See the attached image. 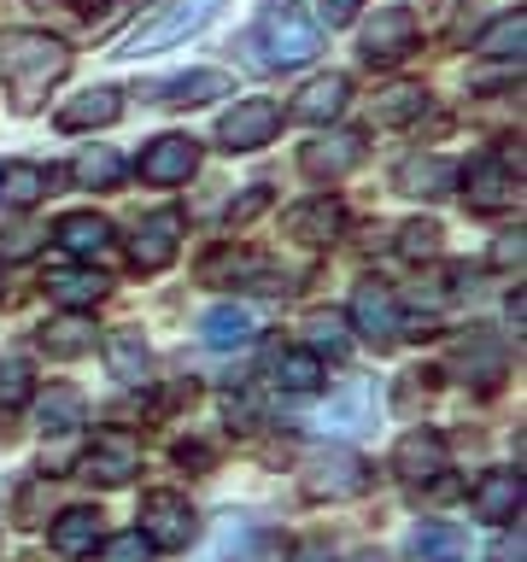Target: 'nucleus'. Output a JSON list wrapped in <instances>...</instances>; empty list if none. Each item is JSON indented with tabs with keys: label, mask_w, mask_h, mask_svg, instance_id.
Wrapping results in <instances>:
<instances>
[{
	"label": "nucleus",
	"mask_w": 527,
	"mask_h": 562,
	"mask_svg": "<svg viewBox=\"0 0 527 562\" xmlns=\"http://www.w3.org/2000/svg\"><path fill=\"white\" fill-rule=\"evenodd\" d=\"M70 47L47 30H0V88H7L12 112H35L53 82H65Z\"/></svg>",
	"instance_id": "f257e3e1"
},
{
	"label": "nucleus",
	"mask_w": 527,
	"mask_h": 562,
	"mask_svg": "<svg viewBox=\"0 0 527 562\" xmlns=\"http://www.w3.org/2000/svg\"><path fill=\"white\" fill-rule=\"evenodd\" d=\"M240 47H264V53H253L258 70H299L323 53V24L299 0H264L258 24Z\"/></svg>",
	"instance_id": "f03ea898"
},
{
	"label": "nucleus",
	"mask_w": 527,
	"mask_h": 562,
	"mask_svg": "<svg viewBox=\"0 0 527 562\" xmlns=\"http://www.w3.org/2000/svg\"><path fill=\"white\" fill-rule=\"evenodd\" d=\"M217 12H223V0H170V7H158L153 18H141V24L123 35L117 59H153V53L188 42L193 30H205Z\"/></svg>",
	"instance_id": "7ed1b4c3"
},
{
	"label": "nucleus",
	"mask_w": 527,
	"mask_h": 562,
	"mask_svg": "<svg viewBox=\"0 0 527 562\" xmlns=\"http://www.w3.org/2000/svg\"><path fill=\"white\" fill-rule=\"evenodd\" d=\"M141 539L153 544V551H182V544H193V533H200V516H193V504L182 498V492H147L141 498Z\"/></svg>",
	"instance_id": "20e7f679"
},
{
	"label": "nucleus",
	"mask_w": 527,
	"mask_h": 562,
	"mask_svg": "<svg viewBox=\"0 0 527 562\" xmlns=\"http://www.w3.org/2000/svg\"><path fill=\"white\" fill-rule=\"evenodd\" d=\"M299 486H305V498L316 504H340V498H358V492H369V463L358 451H323L311 457L305 474H299Z\"/></svg>",
	"instance_id": "39448f33"
},
{
	"label": "nucleus",
	"mask_w": 527,
	"mask_h": 562,
	"mask_svg": "<svg viewBox=\"0 0 527 562\" xmlns=\"http://www.w3.org/2000/svg\"><path fill=\"white\" fill-rule=\"evenodd\" d=\"M276 130H281V105L276 100H235L223 112V123H217V147L223 153H258V147H270L276 140Z\"/></svg>",
	"instance_id": "423d86ee"
},
{
	"label": "nucleus",
	"mask_w": 527,
	"mask_h": 562,
	"mask_svg": "<svg viewBox=\"0 0 527 562\" xmlns=\"http://www.w3.org/2000/svg\"><path fill=\"white\" fill-rule=\"evenodd\" d=\"M416 12L411 7H381L375 18L363 24V42H358V53H363V65H399V59H411L416 53Z\"/></svg>",
	"instance_id": "0eeeda50"
},
{
	"label": "nucleus",
	"mask_w": 527,
	"mask_h": 562,
	"mask_svg": "<svg viewBox=\"0 0 527 562\" xmlns=\"http://www.w3.org/2000/svg\"><path fill=\"white\" fill-rule=\"evenodd\" d=\"M363 135L358 130H328V135H316L305 140V153H299V170L311 176V182H340V176H351L363 165Z\"/></svg>",
	"instance_id": "6e6552de"
},
{
	"label": "nucleus",
	"mask_w": 527,
	"mask_h": 562,
	"mask_svg": "<svg viewBox=\"0 0 527 562\" xmlns=\"http://www.w3.org/2000/svg\"><path fill=\"white\" fill-rule=\"evenodd\" d=\"M135 170H141V182H153V188H182L188 176L200 170V140L193 135H153Z\"/></svg>",
	"instance_id": "1a4fd4ad"
},
{
	"label": "nucleus",
	"mask_w": 527,
	"mask_h": 562,
	"mask_svg": "<svg viewBox=\"0 0 527 562\" xmlns=\"http://www.w3.org/2000/svg\"><path fill=\"white\" fill-rule=\"evenodd\" d=\"M176 246H182V211H147V217L135 223L130 263H135L141 276H158L176 258Z\"/></svg>",
	"instance_id": "9d476101"
},
{
	"label": "nucleus",
	"mask_w": 527,
	"mask_h": 562,
	"mask_svg": "<svg viewBox=\"0 0 527 562\" xmlns=\"http://www.w3.org/2000/svg\"><path fill=\"white\" fill-rule=\"evenodd\" d=\"M135 469H141V446H135V434H123V428L94 434V446L82 451V474H94L100 486H130Z\"/></svg>",
	"instance_id": "9b49d317"
},
{
	"label": "nucleus",
	"mask_w": 527,
	"mask_h": 562,
	"mask_svg": "<svg viewBox=\"0 0 527 562\" xmlns=\"http://www.w3.org/2000/svg\"><path fill=\"white\" fill-rule=\"evenodd\" d=\"M351 328L363 334L375 351H386L399 340V328H404V316H399V299L381 288V281H363L358 293H351Z\"/></svg>",
	"instance_id": "f8f14e48"
},
{
	"label": "nucleus",
	"mask_w": 527,
	"mask_h": 562,
	"mask_svg": "<svg viewBox=\"0 0 527 562\" xmlns=\"http://www.w3.org/2000/svg\"><path fill=\"white\" fill-rule=\"evenodd\" d=\"M457 182H463L474 211H509V205H516V193H522L509 158H498V153H486V158H474L469 170H457Z\"/></svg>",
	"instance_id": "ddd939ff"
},
{
	"label": "nucleus",
	"mask_w": 527,
	"mask_h": 562,
	"mask_svg": "<svg viewBox=\"0 0 527 562\" xmlns=\"http://www.w3.org/2000/svg\"><path fill=\"white\" fill-rule=\"evenodd\" d=\"M53 240H59L70 258H88V263H105V258L117 252L112 223L94 217V211H70V217H59V228H53Z\"/></svg>",
	"instance_id": "4468645a"
},
{
	"label": "nucleus",
	"mask_w": 527,
	"mask_h": 562,
	"mask_svg": "<svg viewBox=\"0 0 527 562\" xmlns=\"http://www.w3.org/2000/svg\"><path fill=\"white\" fill-rule=\"evenodd\" d=\"M281 228H288L293 240H305V246H328V240H340L346 211H340V200L316 193V200H299V205L288 211V217H281Z\"/></svg>",
	"instance_id": "2eb2a0df"
},
{
	"label": "nucleus",
	"mask_w": 527,
	"mask_h": 562,
	"mask_svg": "<svg viewBox=\"0 0 527 562\" xmlns=\"http://www.w3.org/2000/svg\"><path fill=\"white\" fill-rule=\"evenodd\" d=\"M393 469H399V481H439L446 474V439H439L434 428H416V434H404L399 439V451H393Z\"/></svg>",
	"instance_id": "dca6fc26"
},
{
	"label": "nucleus",
	"mask_w": 527,
	"mask_h": 562,
	"mask_svg": "<svg viewBox=\"0 0 527 562\" xmlns=\"http://www.w3.org/2000/svg\"><path fill=\"white\" fill-rule=\"evenodd\" d=\"M200 340L211 351H240V346L258 340V316L246 311V305H235V299H223V305H211L200 316Z\"/></svg>",
	"instance_id": "f3484780"
},
{
	"label": "nucleus",
	"mask_w": 527,
	"mask_h": 562,
	"mask_svg": "<svg viewBox=\"0 0 527 562\" xmlns=\"http://www.w3.org/2000/svg\"><path fill=\"white\" fill-rule=\"evenodd\" d=\"M474 516H486L492 527L522 516V469H486L474 481Z\"/></svg>",
	"instance_id": "a211bd4d"
},
{
	"label": "nucleus",
	"mask_w": 527,
	"mask_h": 562,
	"mask_svg": "<svg viewBox=\"0 0 527 562\" xmlns=\"http://www.w3.org/2000/svg\"><path fill=\"white\" fill-rule=\"evenodd\" d=\"M351 105V77H340V70H328V77H311L305 88H299L293 100V117L299 123H334Z\"/></svg>",
	"instance_id": "6ab92c4d"
},
{
	"label": "nucleus",
	"mask_w": 527,
	"mask_h": 562,
	"mask_svg": "<svg viewBox=\"0 0 527 562\" xmlns=\"http://www.w3.org/2000/svg\"><path fill=\"white\" fill-rule=\"evenodd\" d=\"M393 188L416 193V200H439V193L457 188V165L451 158H434V153H416V158H404V165L393 170Z\"/></svg>",
	"instance_id": "aec40b11"
},
{
	"label": "nucleus",
	"mask_w": 527,
	"mask_h": 562,
	"mask_svg": "<svg viewBox=\"0 0 527 562\" xmlns=\"http://www.w3.org/2000/svg\"><path fill=\"white\" fill-rule=\"evenodd\" d=\"M228 82L223 70H182V77H170V82H153V88H141V100H170V105H205V100H217L228 94Z\"/></svg>",
	"instance_id": "412c9836"
},
{
	"label": "nucleus",
	"mask_w": 527,
	"mask_h": 562,
	"mask_svg": "<svg viewBox=\"0 0 527 562\" xmlns=\"http://www.w3.org/2000/svg\"><path fill=\"white\" fill-rule=\"evenodd\" d=\"M123 117V100H117V88H88V94H70L59 105V130L65 135H77V130H105V123H117Z\"/></svg>",
	"instance_id": "4be33fe9"
},
{
	"label": "nucleus",
	"mask_w": 527,
	"mask_h": 562,
	"mask_svg": "<svg viewBox=\"0 0 527 562\" xmlns=\"http://www.w3.org/2000/svg\"><path fill=\"white\" fill-rule=\"evenodd\" d=\"M47 193H53V170L30 165V158H12V165H0V205L30 211V205H42Z\"/></svg>",
	"instance_id": "5701e85b"
},
{
	"label": "nucleus",
	"mask_w": 527,
	"mask_h": 562,
	"mask_svg": "<svg viewBox=\"0 0 527 562\" xmlns=\"http://www.w3.org/2000/svg\"><path fill=\"white\" fill-rule=\"evenodd\" d=\"M411 557L416 562H463L469 557V533L457 521H416Z\"/></svg>",
	"instance_id": "b1692460"
},
{
	"label": "nucleus",
	"mask_w": 527,
	"mask_h": 562,
	"mask_svg": "<svg viewBox=\"0 0 527 562\" xmlns=\"http://www.w3.org/2000/svg\"><path fill=\"white\" fill-rule=\"evenodd\" d=\"M94 544H100V509H88V504H77V509H65L59 521H53V551L59 557H94Z\"/></svg>",
	"instance_id": "393cba45"
},
{
	"label": "nucleus",
	"mask_w": 527,
	"mask_h": 562,
	"mask_svg": "<svg viewBox=\"0 0 527 562\" xmlns=\"http://www.w3.org/2000/svg\"><path fill=\"white\" fill-rule=\"evenodd\" d=\"M100 351H105V369H112L117 381H147V340H141L135 328H112L100 340Z\"/></svg>",
	"instance_id": "a878e982"
},
{
	"label": "nucleus",
	"mask_w": 527,
	"mask_h": 562,
	"mask_svg": "<svg viewBox=\"0 0 527 562\" xmlns=\"http://www.w3.org/2000/svg\"><path fill=\"white\" fill-rule=\"evenodd\" d=\"M35 416H42V428L47 434H77L82 428V416H88V398L77 393V386H47L42 398H35Z\"/></svg>",
	"instance_id": "bb28decb"
},
{
	"label": "nucleus",
	"mask_w": 527,
	"mask_h": 562,
	"mask_svg": "<svg viewBox=\"0 0 527 562\" xmlns=\"http://www.w3.org/2000/svg\"><path fill=\"white\" fill-rule=\"evenodd\" d=\"M47 299L59 311H88L105 299V281L94 270H59V276H47Z\"/></svg>",
	"instance_id": "cd10ccee"
},
{
	"label": "nucleus",
	"mask_w": 527,
	"mask_h": 562,
	"mask_svg": "<svg viewBox=\"0 0 527 562\" xmlns=\"http://www.w3.org/2000/svg\"><path fill=\"white\" fill-rule=\"evenodd\" d=\"M522 42H527V12L516 7L474 35V53H486V59H522Z\"/></svg>",
	"instance_id": "c85d7f7f"
},
{
	"label": "nucleus",
	"mask_w": 527,
	"mask_h": 562,
	"mask_svg": "<svg viewBox=\"0 0 527 562\" xmlns=\"http://www.w3.org/2000/svg\"><path fill=\"white\" fill-rule=\"evenodd\" d=\"M35 346H42L47 358H82V351H94V328H88L82 316H59V323H47L35 334Z\"/></svg>",
	"instance_id": "c756f323"
},
{
	"label": "nucleus",
	"mask_w": 527,
	"mask_h": 562,
	"mask_svg": "<svg viewBox=\"0 0 527 562\" xmlns=\"http://www.w3.org/2000/svg\"><path fill=\"white\" fill-rule=\"evenodd\" d=\"M70 182L77 188H117L123 182V158L112 147H88L70 158Z\"/></svg>",
	"instance_id": "7c9ffc66"
},
{
	"label": "nucleus",
	"mask_w": 527,
	"mask_h": 562,
	"mask_svg": "<svg viewBox=\"0 0 527 562\" xmlns=\"http://www.w3.org/2000/svg\"><path fill=\"white\" fill-rule=\"evenodd\" d=\"M276 381H281V393H316L323 386V363H316V351H276Z\"/></svg>",
	"instance_id": "2f4dec72"
},
{
	"label": "nucleus",
	"mask_w": 527,
	"mask_h": 562,
	"mask_svg": "<svg viewBox=\"0 0 527 562\" xmlns=\"http://www.w3.org/2000/svg\"><path fill=\"white\" fill-rule=\"evenodd\" d=\"M428 112V94H422L416 82H399V88H386V94L375 100V123H411Z\"/></svg>",
	"instance_id": "473e14b6"
},
{
	"label": "nucleus",
	"mask_w": 527,
	"mask_h": 562,
	"mask_svg": "<svg viewBox=\"0 0 527 562\" xmlns=\"http://www.w3.org/2000/svg\"><path fill=\"white\" fill-rule=\"evenodd\" d=\"M439 246H446V228H439L434 217H416V223H404L399 228V252L422 263V258H439Z\"/></svg>",
	"instance_id": "72a5a7b5"
},
{
	"label": "nucleus",
	"mask_w": 527,
	"mask_h": 562,
	"mask_svg": "<svg viewBox=\"0 0 527 562\" xmlns=\"http://www.w3.org/2000/svg\"><path fill=\"white\" fill-rule=\"evenodd\" d=\"M305 328H311V346H328V358H346V346H351V334H346V316H334V311H316Z\"/></svg>",
	"instance_id": "f704fd0d"
},
{
	"label": "nucleus",
	"mask_w": 527,
	"mask_h": 562,
	"mask_svg": "<svg viewBox=\"0 0 527 562\" xmlns=\"http://www.w3.org/2000/svg\"><path fill=\"white\" fill-rule=\"evenodd\" d=\"M47 246V228H35V223H18L0 235V258H35Z\"/></svg>",
	"instance_id": "c9c22d12"
},
{
	"label": "nucleus",
	"mask_w": 527,
	"mask_h": 562,
	"mask_svg": "<svg viewBox=\"0 0 527 562\" xmlns=\"http://www.w3.org/2000/svg\"><path fill=\"white\" fill-rule=\"evenodd\" d=\"M363 416H369V393H363V386H351V393L334 404L323 422H328V428H340V434H351V428H363Z\"/></svg>",
	"instance_id": "e433bc0d"
},
{
	"label": "nucleus",
	"mask_w": 527,
	"mask_h": 562,
	"mask_svg": "<svg viewBox=\"0 0 527 562\" xmlns=\"http://www.w3.org/2000/svg\"><path fill=\"white\" fill-rule=\"evenodd\" d=\"M24 398H30V369L18 358H7L0 363V411H18Z\"/></svg>",
	"instance_id": "4c0bfd02"
},
{
	"label": "nucleus",
	"mask_w": 527,
	"mask_h": 562,
	"mask_svg": "<svg viewBox=\"0 0 527 562\" xmlns=\"http://www.w3.org/2000/svg\"><path fill=\"white\" fill-rule=\"evenodd\" d=\"M100 562H153V544L141 533H117V539L100 544Z\"/></svg>",
	"instance_id": "58836bf2"
},
{
	"label": "nucleus",
	"mask_w": 527,
	"mask_h": 562,
	"mask_svg": "<svg viewBox=\"0 0 527 562\" xmlns=\"http://www.w3.org/2000/svg\"><path fill=\"white\" fill-rule=\"evenodd\" d=\"M264 205H270V188H246L240 200H228V228H246Z\"/></svg>",
	"instance_id": "ea45409f"
},
{
	"label": "nucleus",
	"mask_w": 527,
	"mask_h": 562,
	"mask_svg": "<svg viewBox=\"0 0 527 562\" xmlns=\"http://www.w3.org/2000/svg\"><path fill=\"white\" fill-rule=\"evenodd\" d=\"M358 12H363V0H316V18H323L328 30H346Z\"/></svg>",
	"instance_id": "a19ab883"
},
{
	"label": "nucleus",
	"mask_w": 527,
	"mask_h": 562,
	"mask_svg": "<svg viewBox=\"0 0 527 562\" xmlns=\"http://www.w3.org/2000/svg\"><path fill=\"white\" fill-rule=\"evenodd\" d=\"M492 263H498V270H522V235H498V240H492Z\"/></svg>",
	"instance_id": "79ce46f5"
},
{
	"label": "nucleus",
	"mask_w": 527,
	"mask_h": 562,
	"mask_svg": "<svg viewBox=\"0 0 527 562\" xmlns=\"http://www.w3.org/2000/svg\"><path fill=\"white\" fill-rule=\"evenodd\" d=\"M293 562H334V557H328V544H299Z\"/></svg>",
	"instance_id": "37998d69"
},
{
	"label": "nucleus",
	"mask_w": 527,
	"mask_h": 562,
	"mask_svg": "<svg viewBox=\"0 0 527 562\" xmlns=\"http://www.w3.org/2000/svg\"><path fill=\"white\" fill-rule=\"evenodd\" d=\"M498 562H522V533L516 539H498V551H492Z\"/></svg>",
	"instance_id": "c03bdc74"
},
{
	"label": "nucleus",
	"mask_w": 527,
	"mask_h": 562,
	"mask_svg": "<svg viewBox=\"0 0 527 562\" xmlns=\"http://www.w3.org/2000/svg\"><path fill=\"white\" fill-rule=\"evenodd\" d=\"M176 457H182V463H211V451H205V446H182Z\"/></svg>",
	"instance_id": "a18cd8bd"
},
{
	"label": "nucleus",
	"mask_w": 527,
	"mask_h": 562,
	"mask_svg": "<svg viewBox=\"0 0 527 562\" xmlns=\"http://www.w3.org/2000/svg\"><path fill=\"white\" fill-rule=\"evenodd\" d=\"M0 305H7V281H0Z\"/></svg>",
	"instance_id": "49530a36"
}]
</instances>
